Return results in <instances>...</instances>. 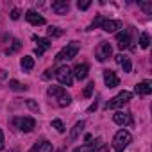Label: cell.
<instances>
[{
	"mask_svg": "<svg viewBox=\"0 0 152 152\" xmlns=\"http://www.w3.org/2000/svg\"><path fill=\"white\" fill-rule=\"evenodd\" d=\"M47 93L56 99V102H57L59 107H66V106H70V102H72V97L66 93V90H64L63 86H50V88L47 90Z\"/></svg>",
	"mask_w": 152,
	"mask_h": 152,
	"instance_id": "cell-1",
	"label": "cell"
},
{
	"mask_svg": "<svg viewBox=\"0 0 152 152\" xmlns=\"http://www.w3.org/2000/svg\"><path fill=\"white\" fill-rule=\"evenodd\" d=\"M61 34H63L61 29H57V27H48V36H52V38H59Z\"/></svg>",
	"mask_w": 152,
	"mask_h": 152,
	"instance_id": "cell-26",
	"label": "cell"
},
{
	"mask_svg": "<svg viewBox=\"0 0 152 152\" xmlns=\"http://www.w3.org/2000/svg\"><path fill=\"white\" fill-rule=\"evenodd\" d=\"M52 127H54V129H56L57 132H64V131H66L64 124H63L61 120H57V118H56V120H52Z\"/></svg>",
	"mask_w": 152,
	"mask_h": 152,
	"instance_id": "cell-23",
	"label": "cell"
},
{
	"mask_svg": "<svg viewBox=\"0 0 152 152\" xmlns=\"http://www.w3.org/2000/svg\"><path fill=\"white\" fill-rule=\"evenodd\" d=\"M13 124H15L20 131H23V132H31V131L36 127V120L31 118V116H20V118H15Z\"/></svg>",
	"mask_w": 152,
	"mask_h": 152,
	"instance_id": "cell-6",
	"label": "cell"
},
{
	"mask_svg": "<svg viewBox=\"0 0 152 152\" xmlns=\"http://www.w3.org/2000/svg\"><path fill=\"white\" fill-rule=\"evenodd\" d=\"M148 45H150V36H148V32H141V34H140V47H141V48H148Z\"/></svg>",
	"mask_w": 152,
	"mask_h": 152,
	"instance_id": "cell-21",
	"label": "cell"
},
{
	"mask_svg": "<svg viewBox=\"0 0 152 152\" xmlns=\"http://www.w3.org/2000/svg\"><path fill=\"white\" fill-rule=\"evenodd\" d=\"M88 72H90V66L86 64V63H83V64H77L73 68V72H72V75L75 79H79V81H83V79H86L88 77Z\"/></svg>",
	"mask_w": 152,
	"mask_h": 152,
	"instance_id": "cell-12",
	"label": "cell"
},
{
	"mask_svg": "<svg viewBox=\"0 0 152 152\" xmlns=\"http://www.w3.org/2000/svg\"><path fill=\"white\" fill-rule=\"evenodd\" d=\"M93 152H107V147H106V145L102 143V145H100V147H99L97 150H93Z\"/></svg>",
	"mask_w": 152,
	"mask_h": 152,
	"instance_id": "cell-33",
	"label": "cell"
},
{
	"mask_svg": "<svg viewBox=\"0 0 152 152\" xmlns=\"http://www.w3.org/2000/svg\"><path fill=\"white\" fill-rule=\"evenodd\" d=\"M102 20H104V16H97V18L93 20V23L90 25V29H95V27H100V23H102Z\"/></svg>",
	"mask_w": 152,
	"mask_h": 152,
	"instance_id": "cell-29",
	"label": "cell"
},
{
	"mask_svg": "<svg viewBox=\"0 0 152 152\" xmlns=\"http://www.w3.org/2000/svg\"><path fill=\"white\" fill-rule=\"evenodd\" d=\"M27 106H29L32 111H38V109H39V107H38V104H36V102H32V100H27Z\"/></svg>",
	"mask_w": 152,
	"mask_h": 152,
	"instance_id": "cell-31",
	"label": "cell"
},
{
	"mask_svg": "<svg viewBox=\"0 0 152 152\" xmlns=\"http://www.w3.org/2000/svg\"><path fill=\"white\" fill-rule=\"evenodd\" d=\"M104 83L107 88H116L120 84V79L116 77V73L113 70H104Z\"/></svg>",
	"mask_w": 152,
	"mask_h": 152,
	"instance_id": "cell-9",
	"label": "cell"
},
{
	"mask_svg": "<svg viewBox=\"0 0 152 152\" xmlns=\"http://www.w3.org/2000/svg\"><path fill=\"white\" fill-rule=\"evenodd\" d=\"M56 77L63 86H72V83H73V75H72V70L68 66H59L56 70Z\"/></svg>",
	"mask_w": 152,
	"mask_h": 152,
	"instance_id": "cell-5",
	"label": "cell"
},
{
	"mask_svg": "<svg viewBox=\"0 0 152 152\" xmlns=\"http://www.w3.org/2000/svg\"><path fill=\"white\" fill-rule=\"evenodd\" d=\"M25 18H27L29 23H32V25H36V27L45 23V18H43L41 15H38L36 11H27V13H25Z\"/></svg>",
	"mask_w": 152,
	"mask_h": 152,
	"instance_id": "cell-14",
	"label": "cell"
},
{
	"mask_svg": "<svg viewBox=\"0 0 152 152\" xmlns=\"http://www.w3.org/2000/svg\"><path fill=\"white\" fill-rule=\"evenodd\" d=\"M140 7L145 15H152V2H140Z\"/></svg>",
	"mask_w": 152,
	"mask_h": 152,
	"instance_id": "cell-24",
	"label": "cell"
},
{
	"mask_svg": "<svg viewBox=\"0 0 152 152\" xmlns=\"http://www.w3.org/2000/svg\"><path fill=\"white\" fill-rule=\"evenodd\" d=\"M111 52H113L111 45H109L107 41H102V43H100V47L97 48V52H95V54H97V59L102 63V61H106L107 57H111Z\"/></svg>",
	"mask_w": 152,
	"mask_h": 152,
	"instance_id": "cell-8",
	"label": "cell"
},
{
	"mask_svg": "<svg viewBox=\"0 0 152 152\" xmlns=\"http://www.w3.org/2000/svg\"><path fill=\"white\" fill-rule=\"evenodd\" d=\"M50 75H52V70H47V73H43V79H48Z\"/></svg>",
	"mask_w": 152,
	"mask_h": 152,
	"instance_id": "cell-36",
	"label": "cell"
},
{
	"mask_svg": "<svg viewBox=\"0 0 152 152\" xmlns=\"http://www.w3.org/2000/svg\"><path fill=\"white\" fill-rule=\"evenodd\" d=\"M84 129V122L81 120V122H77L73 125V129H72V132H70V141H73V140H77V136L81 134V131Z\"/></svg>",
	"mask_w": 152,
	"mask_h": 152,
	"instance_id": "cell-18",
	"label": "cell"
},
{
	"mask_svg": "<svg viewBox=\"0 0 152 152\" xmlns=\"http://www.w3.org/2000/svg\"><path fill=\"white\" fill-rule=\"evenodd\" d=\"M77 52H79L77 41H72L68 47H64V48L56 56V61H57V63H61V61H70V59H73L75 56H77Z\"/></svg>",
	"mask_w": 152,
	"mask_h": 152,
	"instance_id": "cell-3",
	"label": "cell"
},
{
	"mask_svg": "<svg viewBox=\"0 0 152 152\" xmlns=\"http://www.w3.org/2000/svg\"><path fill=\"white\" fill-rule=\"evenodd\" d=\"M131 141H132L131 132L125 131V129H120V131L115 134V138H113V148H115V152H124V148H125Z\"/></svg>",
	"mask_w": 152,
	"mask_h": 152,
	"instance_id": "cell-2",
	"label": "cell"
},
{
	"mask_svg": "<svg viewBox=\"0 0 152 152\" xmlns=\"http://www.w3.org/2000/svg\"><path fill=\"white\" fill-rule=\"evenodd\" d=\"M95 109H97V102H95V104H91V106H90V107H88V111H90V113H93V111H95Z\"/></svg>",
	"mask_w": 152,
	"mask_h": 152,
	"instance_id": "cell-35",
	"label": "cell"
},
{
	"mask_svg": "<svg viewBox=\"0 0 152 152\" xmlns=\"http://www.w3.org/2000/svg\"><path fill=\"white\" fill-rule=\"evenodd\" d=\"M22 68H23V72H31V70L34 68V57L23 56V57H22Z\"/></svg>",
	"mask_w": 152,
	"mask_h": 152,
	"instance_id": "cell-19",
	"label": "cell"
},
{
	"mask_svg": "<svg viewBox=\"0 0 152 152\" xmlns=\"http://www.w3.org/2000/svg\"><path fill=\"white\" fill-rule=\"evenodd\" d=\"M113 122L118 124V125H125V124H131V116L124 111H118V113L113 115Z\"/></svg>",
	"mask_w": 152,
	"mask_h": 152,
	"instance_id": "cell-16",
	"label": "cell"
},
{
	"mask_svg": "<svg viewBox=\"0 0 152 152\" xmlns=\"http://www.w3.org/2000/svg\"><path fill=\"white\" fill-rule=\"evenodd\" d=\"M120 64H122L124 72H127V73H129V72L132 70V64H131V59H129V57H124V61H122Z\"/></svg>",
	"mask_w": 152,
	"mask_h": 152,
	"instance_id": "cell-25",
	"label": "cell"
},
{
	"mask_svg": "<svg viewBox=\"0 0 152 152\" xmlns=\"http://www.w3.org/2000/svg\"><path fill=\"white\" fill-rule=\"evenodd\" d=\"M124 57H125L124 54H118V56H116V63H122V61H124Z\"/></svg>",
	"mask_w": 152,
	"mask_h": 152,
	"instance_id": "cell-34",
	"label": "cell"
},
{
	"mask_svg": "<svg viewBox=\"0 0 152 152\" xmlns=\"http://www.w3.org/2000/svg\"><path fill=\"white\" fill-rule=\"evenodd\" d=\"M32 39L38 41V47H36V50H34V54H36L38 57L43 56V52H45L47 48H50V39H48V38H38V36H32Z\"/></svg>",
	"mask_w": 152,
	"mask_h": 152,
	"instance_id": "cell-11",
	"label": "cell"
},
{
	"mask_svg": "<svg viewBox=\"0 0 152 152\" xmlns=\"http://www.w3.org/2000/svg\"><path fill=\"white\" fill-rule=\"evenodd\" d=\"M36 152H52V143L50 141H41L34 147Z\"/></svg>",
	"mask_w": 152,
	"mask_h": 152,
	"instance_id": "cell-20",
	"label": "cell"
},
{
	"mask_svg": "<svg viewBox=\"0 0 152 152\" xmlns=\"http://www.w3.org/2000/svg\"><path fill=\"white\" fill-rule=\"evenodd\" d=\"M0 150H4V132L0 129Z\"/></svg>",
	"mask_w": 152,
	"mask_h": 152,
	"instance_id": "cell-32",
	"label": "cell"
},
{
	"mask_svg": "<svg viewBox=\"0 0 152 152\" xmlns=\"http://www.w3.org/2000/svg\"><path fill=\"white\" fill-rule=\"evenodd\" d=\"M116 43H118V48H127L129 43H131V29H124L116 34Z\"/></svg>",
	"mask_w": 152,
	"mask_h": 152,
	"instance_id": "cell-7",
	"label": "cell"
},
{
	"mask_svg": "<svg viewBox=\"0 0 152 152\" xmlns=\"http://www.w3.org/2000/svg\"><path fill=\"white\" fill-rule=\"evenodd\" d=\"M93 88H95V83H90V84L84 88V97H86V99H90V97H91V93H93Z\"/></svg>",
	"mask_w": 152,
	"mask_h": 152,
	"instance_id": "cell-28",
	"label": "cell"
},
{
	"mask_svg": "<svg viewBox=\"0 0 152 152\" xmlns=\"http://www.w3.org/2000/svg\"><path fill=\"white\" fill-rule=\"evenodd\" d=\"M90 6H91L90 0H79V2H77V7H79V9H83V11H86Z\"/></svg>",
	"mask_w": 152,
	"mask_h": 152,
	"instance_id": "cell-27",
	"label": "cell"
},
{
	"mask_svg": "<svg viewBox=\"0 0 152 152\" xmlns=\"http://www.w3.org/2000/svg\"><path fill=\"white\" fill-rule=\"evenodd\" d=\"M52 11L56 15H66L70 11V4L66 0H56V2H52Z\"/></svg>",
	"mask_w": 152,
	"mask_h": 152,
	"instance_id": "cell-13",
	"label": "cell"
},
{
	"mask_svg": "<svg viewBox=\"0 0 152 152\" xmlns=\"http://www.w3.org/2000/svg\"><path fill=\"white\" fill-rule=\"evenodd\" d=\"M9 88H11V90H16V91H25V90H27V86L20 84V83H18V81H15V79H13V81H9Z\"/></svg>",
	"mask_w": 152,
	"mask_h": 152,
	"instance_id": "cell-22",
	"label": "cell"
},
{
	"mask_svg": "<svg viewBox=\"0 0 152 152\" xmlns=\"http://www.w3.org/2000/svg\"><path fill=\"white\" fill-rule=\"evenodd\" d=\"M100 145H102V140H95L91 145H83V147H79V148H75L73 152H93V150H97Z\"/></svg>",
	"mask_w": 152,
	"mask_h": 152,
	"instance_id": "cell-17",
	"label": "cell"
},
{
	"mask_svg": "<svg viewBox=\"0 0 152 152\" xmlns=\"http://www.w3.org/2000/svg\"><path fill=\"white\" fill-rule=\"evenodd\" d=\"M100 29H104L106 32H116L118 29H122V22L104 18V20H102V23H100Z\"/></svg>",
	"mask_w": 152,
	"mask_h": 152,
	"instance_id": "cell-10",
	"label": "cell"
},
{
	"mask_svg": "<svg viewBox=\"0 0 152 152\" xmlns=\"http://www.w3.org/2000/svg\"><path fill=\"white\" fill-rule=\"evenodd\" d=\"M131 99H132V93H131V91H122V93H118L116 97H113V99L106 104V109H118V107H122L124 104H127Z\"/></svg>",
	"mask_w": 152,
	"mask_h": 152,
	"instance_id": "cell-4",
	"label": "cell"
},
{
	"mask_svg": "<svg viewBox=\"0 0 152 152\" xmlns=\"http://www.w3.org/2000/svg\"><path fill=\"white\" fill-rule=\"evenodd\" d=\"M134 91H136V95H150L152 86H150V83H138L134 86Z\"/></svg>",
	"mask_w": 152,
	"mask_h": 152,
	"instance_id": "cell-15",
	"label": "cell"
},
{
	"mask_svg": "<svg viewBox=\"0 0 152 152\" xmlns=\"http://www.w3.org/2000/svg\"><path fill=\"white\" fill-rule=\"evenodd\" d=\"M20 18V9H13L11 11V20H18Z\"/></svg>",
	"mask_w": 152,
	"mask_h": 152,
	"instance_id": "cell-30",
	"label": "cell"
}]
</instances>
